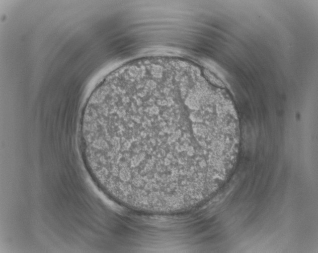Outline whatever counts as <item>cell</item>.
Returning <instances> with one entry per match:
<instances>
[{
  "label": "cell",
  "instance_id": "1",
  "mask_svg": "<svg viewBox=\"0 0 318 253\" xmlns=\"http://www.w3.org/2000/svg\"><path fill=\"white\" fill-rule=\"evenodd\" d=\"M94 148L108 192L137 210L183 211L201 161L193 120L171 110L147 107L97 119Z\"/></svg>",
  "mask_w": 318,
  "mask_h": 253
}]
</instances>
